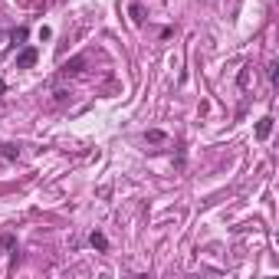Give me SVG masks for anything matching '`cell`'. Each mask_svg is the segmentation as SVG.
Returning <instances> with one entry per match:
<instances>
[{"mask_svg": "<svg viewBox=\"0 0 279 279\" xmlns=\"http://www.w3.org/2000/svg\"><path fill=\"white\" fill-rule=\"evenodd\" d=\"M128 13H132V23H138V26L144 23V10H141V3H132V7H128Z\"/></svg>", "mask_w": 279, "mask_h": 279, "instance_id": "52a82bcc", "label": "cell"}, {"mask_svg": "<svg viewBox=\"0 0 279 279\" xmlns=\"http://www.w3.org/2000/svg\"><path fill=\"white\" fill-rule=\"evenodd\" d=\"M3 40H7V33H3V30H0V46H3Z\"/></svg>", "mask_w": 279, "mask_h": 279, "instance_id": "7c38bea8", "label": "cell"}, {"mask_svg": "<svg viewBox=\"0 0 279 279\" xmlns=\"http://www.w3.org/2000/svg\"><path fill=\"white\" fill-rule=\"evenodd\" d=\"M266 76H270V82L276 86V79H279V63H270V66H266Z\"/></svg>", "mask_w": 279, "mask_h": 279, "instance_id": "30bf717a", "label": "cell"}, {"mask_svg": "<svg viewBox=\"0 0 279 279\" xmlns=\"http://www.w3.org/2000/svg\"><path fill=\"white\" fill-rule=\"evenodd\" d=\"M3 92H7V82H3V79H0V96H3Z\"/></svg>", "mask_w": 279, "mask_h": 279, "instance_id": "8fae6325", "label": "cell"}, {"mask_svg": "<svg viewBox=\"0 0 279 279\" xmlns=\"http://www.w3.org/2000/svg\"><path fill=\"white\" fill-rule=\"evenodd\" d=\"M0 158H3V161H16V158H20V148L10 144V141H0Z\"/></svg>", "mask_w": 279, "mask_h": 279, "instance_id": "8992f818", "label": "cell"}, {"mask_svg": "<svg viewBox=\"0 0 279 279\" xmlns=\"http://www.w3.org/2000/svg\"><path fill=\"white\" fill-rule=\"evenodd\" d=\"M82 66H86V56H76V59H69V63L59 66V76H79Z\"/></svg>", "mask_w": 279, "mask_h": 279, "instance_id": "7a4b0ae2", "label": "cell"}, {"mask_svg": "<svg viewBox=\"0 0 279 279\" xmlns=\"http://www.w3.org/2000/svg\"><path fill=\"white\" fill-rule=\"evenodd\" d=\"M89 247L99 250V253H105V250H109V237H105L102 230H92V233H89Z\"/></svg>", "mask_w": 279, "mask_h": 279, "instance_id": "3957f363", "label": "cell"}, {"mask_svg": "<svg viewBox=\"0 0 279 279\" xmlns=\"http://www.w3.org/2000/svg\"><path fill=\"white\" fill-rule=\"evenodd\" d=\"M270 135H273V115H263V119L256 122V138H260V141H266Z\"/></svg>", "mask_w": 279, "mask_h": 279, "instance_id": "277c9868", "label": "cell"}, {"mask_svg": "<svg viewBox=\"0 0 279 279\" xmlns=\"http://www.w3.org/2000/svg\"><path fill=\"white\" fill-rule=\"evenodd\" d=\"M0 247L10 253V263H16V253H13V250H16V237H13V233H3V237H0Z\"/></svg>", "mask_w": 279, "mask_h": 279, "instance_id": "5b68a950", "label": "cell"}, {"mask_svg": "<svg viewBox=\"0 0 279 279\" xmlns=\"http://www.w3.org/2000/svg\"><path fill=\"white\" fill-rule=\"evenodd\" d=\"M36 59H40V49L36 46H23L20 53H16V69H30Z\"/></svg>", "mask_w": 279, "mask_h": 279, "instance_id": "6da1fadb", "label": "cell"}, {"mask_svg": "<svg viewBox=\"0 0 279 279\" xmlns=\"http://www.w3.org/2000/svg\"><path fill=\"white\" fill-rule=\"evenodd\" d=\"M26 36H30V30H26V26H20V30H13V33H10V40H13V43H23Z\"/></svg>", "mask_w": 279, "mask_h": 279, "instance_id": "9c48e42d", "label": "cell"}, {"mask_svg": "<svg viewBox=\"0 0 279 279\" xmlns=\"http://www.w3.org/2000/svg\"><path fill=\"white\" fill-rule=\"evenodd\" d=\"M144 138H148L151 144H161V141H167V135H164V132H158V128H151V132H148Z\"/></svg>", "mask_w": 279, "mask_h": 279, "instance_id": "ba28073f", "label": "cell"}]
</instances>
